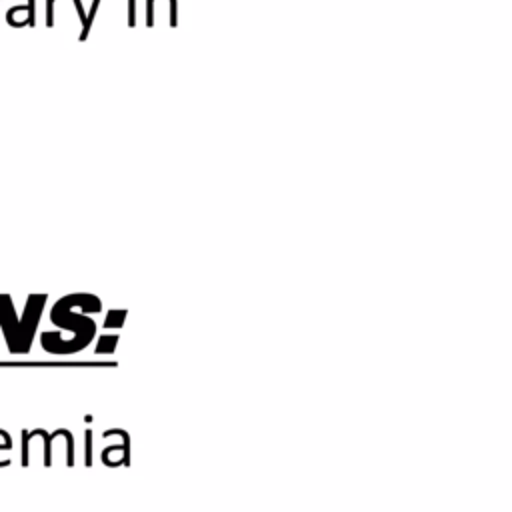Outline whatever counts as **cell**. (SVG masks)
<instances>
[{
	"label": "cell",
	"instance_id": "6da1fadb",
	"mask_svg": "<svg viewBox=\"0 0 512 512\" xmlns=\"http://www.w3.org/2000/svg\"><path fill=\"white\" fill-rule=\"evenodd\" d=\"M46 294H30L22 316H16V308L8 294H0V330L10 354H28L36 336V328L44 310Z\"/></svg>",
	"mask_w": 512,
	"mask_h": 512
},
{
	"label": "cell",
	"instance_id": "7a4b0ae2",
	"mask_svg": "<svg viewBox=\"0 0 512 512\" xmlns=\"http://www.w3.org/2000/svg\"><path fill=\"white\" fill-rule=\"evenodd\" d=\"M80 296H66L62 298L58 304H54L52 312H50V320L58 326H64V328H70L76 332V350L84 348L94 332V324L90 320H86L84 316H74L70 312V308L76 304Z\"/></svg>",
	"mask_w": 512,
	"mask_h": 512
},
{
	"label": "cell",
	"instance_id": "3957f363",
	"mask_svg": "<svg viewBox=\"0 0 512 512\" xmlns=\"http://www.w3.org/2000/svg\"><path fill=\"white\" fill-rule=\"evenodd\" d=\"M60 434H70V432L68 430H56L52 434H46L44 430H34V432L22 430V466H28V446H30V438H34V436L44 438V446H46L44 448V466H50V442H52V438H56Z\"/></svg>",
	"mask_w": 512,
	"mask_h": 512
},
{
	"label": "cell",
	"instance_id": "277c9868",
	"mask_svg": "<svg viewBox=\"0 0 512 512\" xmlns=\"http://www.w3.org/2000/svg\"><path fill=\"white\" fill-rule=\"evenodd\" d=\"M96 8H98V0H94V4H92V12H90V14H94V12H96ZM90 22H92V16H88V20H86V26H84V32L80 34V40H84V38L88 36V30H90Z\"/></svg>",
	"mask_w": 512,
	"mask_h": 512
},
{
	"label": "cell",
	"instance_id": "5b68a950",
	"mask_svg": "<svg viewBox=\"0 0 512 512\" xmlns=\"http://www.w3.org/2000/svg\"><path fill=\"white\" fill-rule=\"evenodd\" d=\"M52 4H54V0H48V16H46V24L48 26L54 24V20H52Z\"/></svg>",
	"mask_w": 512,
	"mask_h": 512
}]
</instances>
